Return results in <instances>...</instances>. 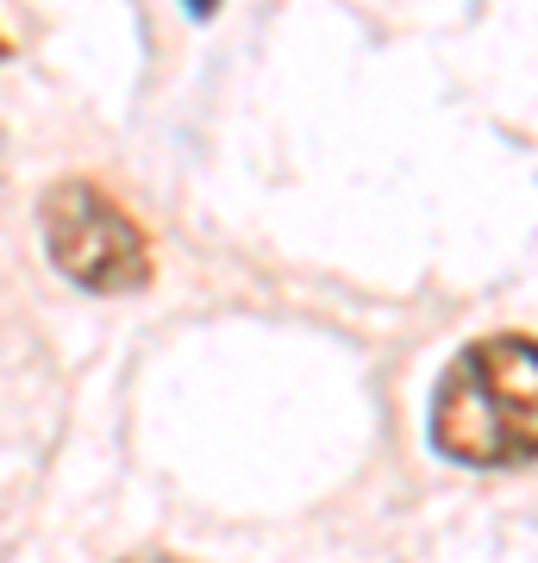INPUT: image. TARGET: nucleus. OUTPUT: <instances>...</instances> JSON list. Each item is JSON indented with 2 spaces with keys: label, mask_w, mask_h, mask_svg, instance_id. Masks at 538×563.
<instances>
[{
  "label": "nucleus",
  "mask_w": 538,
  "mask_h": 563,
  "mask_svg": "<svg viewBox=\"0 0 538 563\" xmlns=\"http://www.w3.org/2000/svg\"><path fill=\"white\" fill-rule=\"evenodd\" d=\"M139 563H169V558H139Z\"/></svg>",
  "instance_id": "nucleus-4"
},
{
  "label": "nucleus",
  "mask_w": 538,
  "mask_h": 563,
  "mask_svg": "<svg viewBox=\"0 0 538 563\" xmlns=\"http://www.w3.org/2000/svg\"><path fill=\"white\" fill-rule=\"evenodd\" d=\"M432 451L463 470L538 463V339L495 332L463 344L432 388Z\"/></svg>",
  "instance_id": "nucleus-1"
},
{
  "label": "nucleus",
  "mask_w": 538,
  "mask_h": 563,
  "mask_svg": "<svg viewBox=\"0 0 538 563\" xmlns=\"http://www.w3.org/2000/svg\"><path fill=\"white\" fill-rule=\"evenodd\" d=\"M213 7H220V0H188V13H195V20H207Z\"/></svg>",
  "instance_id": "nucleus-3"
},
{
  "label": "nucleus",
  "mask_w": 538,
  "mask_h": 563,
  "mask_svg": "<svg viewBox=\"0 0 538 563\" xmlns=\"http://www.w3.org/2000/svg\"><path fill=\"white\" fill-rule=\"evenodd\" d=\"M0 57H7V38H0Z\"/></svg>",
  "instance_id": "nucleus-5"
},
{
  "label": "nucleus",
  "mask_w": 538,
  "mask_h": 563,
  "mask_svg": "<svg viewBox=\"0 0 538 563\" xmlns=\"http://www.w3.org/2000/svg\"><path fill=\"white\" fill-rule=\"evenodd\" d=\"M44 244L69 282L95 295H132L151 282V244L95 181H57L44 195Z\"/></svg>",
  "instance_id": "nucleus-2"
}]
</instances>
